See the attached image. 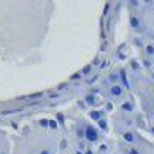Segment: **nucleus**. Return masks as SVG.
I'll list each match as a JSON object with an SVG mask.
<instances>
[{"label":"nucleus","mask_w":154,"mask_h":154,"mask_svg":"<svg viewBox=\"0 0 154 154\" xmlns=\"http://www.w3.org/2000/svg\"><path fill=\"white\" fill-rule=\"evenodd\" d=\"M85 139L88 142H97L99 140V133L94 126H86L85 130Z\"/></svg>","instance_id":"obj_1"},{"label":"nucleus","mask_w":154,"mask_h":154,"mask_svg":"<svg viewBox=\"0 0 154 154\" xmlns=\"http://www.w3.org/2000/svg\"><path fill=\"white\" fill-rule=\"evenodd\" d=\"M111 94L114 96V97H120L123 94V88L120 86V85H114V86H111Z\"/></svg>","instance_id":"obj_2"},{"label":"nucleus","mask_w":154,"mask_h":154,"mask_svg":"<svg viewBox=\"0 0 154 154\" xmlns=\"http://www.w3.org/2000/svg\"><path fill=\"white\" fill-rule=\"evenodd\" d=\"M123 139H125V142H128V144H134L136 136L131 133V131H126V133H123Z\"/></svg>","instance_id":"obj_3"},{"label":"nucleus","mask_w":154,"mask_h":154,"mask_svg":"<svg viewBox=\"0 0 154 154\" xmlns=\"http://www.w3.org/2000/svg\"><path fill=\"white\" fill-rule=\"evenodd\" d=\"M90 116H91V119H92V120H97V122H100L103 113H102V111H91Z\"/></svg>","instance_id":"obj_4"},{"label":"nucleus","mask_w":154,"mask_h":154,"mask_svg":"<svg viewBox=\"0 0 154 154\" xmlns=\"http://www.w3.org/2000/svg\"><path fill=\"white\" fill-rule=\"evenodd\" d=\"M139 25H140V20L139 19H137V17H131L130 19V26H131V28H139Z\"/></svg>","instance_id":"obj_5"},{"label":"nucleus","mask_w":154,"mask_h":154,"mask_svg":"<svg viewBox=\"0 0 154 154\" xmlns=\"http://www.w3.org/2000/svg\"><path fill=\"white\" fill-rule=\"evenodd\" d=\"M145 52H146V56H148V57L154 56V45H151V43H148V45L145 46Z\"/></svg>","instance_id":"obj_6"},{"label":"nucleus","mask_w":154,"mask_h":154,"mask_svg":"<svg viewBox=\"0 0 154 154\" xmlns=\"http://www.w3.org/2000/svg\"><path fill=\"white\" fill-rule=\"evenodd\" d=\"M85 102L88 103V105H94L96 99H94V96H92V94H88V96L85 97Z\"/></svg>","instance_id":"obj_7"},{"label":"nucleus","mask_w":154,"mask_h":154,"mask_svg":"<svg viewBox=\"0 0 154 154\" xmlns=\"http://www.w3.org/2000/svg\"><path fill=\"white\" fill-rule=\"evenodd\" d=\"M120 77H122V82H123V85H125L126 88H130V83H128V80H126V74H125V71H123V69L120 71Z\"/></svg>","instance_id":"obj_8"},{"label":"nucleus","mask_w":154,"mask_h":154,"mask_svg":"<svg viewBox=\"0 0 154 154\" xmlns=\"http://www.w3.org/2000/svg\"><path fill=\"white\" fill-rule=\"evenodd\" d=\"M122 109L123 111H133V105L130 102H125V103H122Z\"/></svg>","instance_id":"obj_9"},{"label":"nucleus","mask_w":154,"mask_h":154,"mask_svg":"<svg viewBox=\"0 0 154 154\" xmlns=\"http://www.w3.org/2000/svg\"><path fill=\"white\" fill-rule=\"evenodd\" d=\"M49 128H52V130H57V128H59V123L56 122V120H49Z\"/></svg>","instance_id":"obj_10"},{"label":"nucleus","mask_w":154,"mask_h":154,"mask_svg":"<svg viewBox=\"0 0 154 154\" xmlns=\"http://www.w3.org/2000/svg\"><path fill=\"white\" fill-rule=\"evenodd\" d=\"M131 66H133V69H139L140 65H139V62H137V60H131Z\"/></svg>","instance_id":"obj_11"},{"label":"nucleus","mask_w":154,"mask_h":154,"mask_svg":"<svg viewBox=\"0 0 154 154\" xmlns=\"http://www.w3.org/2000/svg\"><path fill=\"white\" fill-rule=\"evenodd\" d=\"M43 96V92H36V94H31V96H28V99H40Z\"/></svg>","instance_id":"obj_12"},{"label":"nucleus","mask_w":154,"mask_h":154,"mask_svg":"<svg viewBox=\"0 0 154 154\" xmlns=\"http://www.w3.org/2000/svg\"><path fill=\"white\" fill-rule=\"evenodd\" d=\"M40 125L43 126V128H49V120H46V119L40 120Z\"/></svg>","instance_id":"obj_13"},{"label":"nucleus","mask_w":154,"mask_h":154,"mask_svg":"<svg viewBox=\"0 0 154 154\" xmlns=\"http://www.w3.org/2000/svg\"><path fill=\"white\" fill-rule=\"evenodd\" d=\"M82 76H83L82 73H76V74H73V76H71V80H77V79H82Z\"/></svg>","instance_id":"obj_14"},{"label":"nucleus","mask_w":154,"mask_h":154,"mask_svg":"<svg viewBox=\"0 0 154 154\" xmlns=\"http://www.w3.org/2000/svg\"><path fill=\"white\" fill-rule=\"evenodd\" d=\"M99 126H100V128H102V130H106V122H105V120H103V119H102V120H100V122H99Z\"/></svg>","instance_id":"obj_15"},{"label":"nucleus","mask_w":154,"mask_h":154,"mask_svg":"<svg viewBox=\"0 0 154 154\" xmlns=\"http://www.w3.org/2000/svg\"><path fill=\"white\" fill-rule=\"evenodd\" d=\"M57 120H59L60 123H63V122H65V117H63V114H60V113H59V114H57Z\"/></svg>","instance_id":"obj_16"},{"label":"nucleus","mask_w":154,"mask_h":154,"mask_svg":"<svg viewBox=\"0 0 154 154\" xmlns=\"http://www.w3.org/2000/svg\"><path fill=\"white\" fill-rule=\"evenodd\" d=\"M91 71V66H85L83 69H82V74H88Z\"/></svg>","instance_id":"obj_17"},{"label":"nucleus","mask_w":154,"mask_h":154,"mask_svg":"<svg viewBox=\"0 0 154 154\" xmlns=\"http://www.w3.org/2000/svg\"><path fill=\"white\" fill-rule=\"evenodd\" d=\"M77 136H79V137H85V130H79V131H77Z\"/></svg>","instance_id":"obj_18"},{"label":"nucleus","mask_w":154,"mask_h":154,"mask_svg":"<svg viewBox=\"0 0 154 154\" xmlns=\"http://www.w3.org/2000/svg\"><path fill=\"white\" fill-rule=\"evenodd\" d=\"M130 154H140V153H139V150H136V148H131Z\"/></svg>","instance_id":"obj_19"},{"label":"nucleus","mask_w":154,"mask_h":154,"mask_svg":"<svg viewBox=\"0 0 154 154\" xmlns=\"http://www.w3.org/2000/svg\"><path fill=\"white\" fill-rule=\"evenodd\" d=\"M144 65H145L146 68H150L151 66V62H150V60H144Z\"/></svg>","instance_id":"obj_20"},{"label":"nucleus","mask_w":154,"mask_h":154,"mask_svg":"<svg viewBox=\"0 0 154 154\" xmlns=\"http://www.w3.org/2000/svg\"><path fill=\"white\" fill-rule=\"evenodd\" d=\"M108 9H109V3H106V5H105V9H103V13L106 14V13H108Z\"/></svg>","instance_id":"obj_21"},{"label":"nucleus","mask_w":154,"mask_h":154,"mask_svg":"<svg viewBox=\"0 0 154 154\" xmlns=\"http://www.w3.org/2000/svg\"><path fill=\"white\" fill-rule=\"evenodd\" d=\"M40 154H51V151H49V150H43V151H40Z\"/></svg>","instance_id":"obj_22"},{"label":"nucleus","mask_w":154,"mask_h":154,"mask_svg":"<svg viewBox=\"0 0 154 154\" xmlns=\"http://www.w3.org/2000/svg\"><path fill=\"white\" fill-rule=\"evenodd\" d=\"M106 65H108V62H106V60H105V62H102V63H100V68H105V66H106Z\"/></svg>","instance_id":"obj_23"},{"label":"nucleus","mask_w":154,"mask_h":154,"mask_svg":"<svg viewBox=\"0 0 154 154\" xmlns=\"http://www.w3.org/2000/svg\"><path fill=\"white\" fill-rule=\"evenodd\" d=\"M130 5H131V8H136L137 6V2H130Z\"/></svg>","instance_id":"obj_24"},{"label":"nucleus","mask_w":154,"mask_h":154,"mask_svg":"<svg viewBox=\"0 0 154 154\" xmlns=\"http://www.w3.org/2000/svg\"><path fill=\"white\" fill-rule=\"evenodd\" d=\"M49 97H51V99H54V97H59V92H52V94L49 96Z\"/></svg>","instance_id":"obj_25"},{"label":"nucleus","mask_w":154,"mask_h":154,"mask_svg":"<svg viewBox=\"0 0 154 154\" xmlns=\"http://www.w3.org/2000/svg\"><path fill=\"white\" fill-rule=\"evenodd\" d=\"M65 86H66V83H62V85H59V90H63Z\"/></svg>","instance_id":"obj_26"},{"label":"nucleus","mask_w":154,"mask_h":154,"mask_svg":"<svg viewBox=\"0 0 154 154\" xmlns=\"http://www.w3.org/2000/svg\"><path fill=\"white\" fill-rule=\"evenodd\" d=\"M85 154H94V153H92V151H86Z\"/></svg>","instance_id":"obj_27"},{"label":"nucleus","mask_w":154,"mask_h":154,"mask_svg":"<svg viewBox=\"0 0 154 154\" xmlns=\"http://www.w3.org/2000/svg\"><path fill=\"white\" fill-rule=\"evenodd\" d=\"M76 154H85V153H82V151H77Z\"/></svg>","instance_id":"obj_28"},{"label":"nucleus","mask_w":154,"mask_h":154,"mask_svg":"<svg viewBox=\"0 0 154 154\" xmlns=\"http://www.w3.org/2000/svg\"><path fill=\"white\" fill-rule=\"evenodd\" d=\"M153 79H154V74H153Z\"/></svg>","instance_id":"obj_29"}]
</instances>
